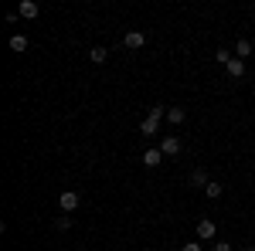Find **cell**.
<instances>
[{
    "mask_svg": "<svg viewBox=\"0 0 255 251\" xmlns=\"http://www.w3.org/2000/svg\"><path fill=\"white\" fill-rule=\"evenodd\" d=\"M58 204H61V211H65V214L79 211V204H82V197H79V190H61V197H58Z\"/></svg>",
    "mask_w": 255,
    "mask_h": 251,
    "instance_id": "1",
    "label": "cell"
},
{
    "mask_svg": "<svg viewBox=\"0 0 255 251\" xmlns=\"http://www.w3.org/2000/svg\"><path fill=\"white\" fill-rule=\"evenodd\" d=\"M215 234H218V224L211 217H201V221H197V238H201V241H211Z\"/></svg>",
    "mask_w": 255,
    "mask_h": 251,
    "instance_id": "2",
    "label": "cell"
},
{
    "mask_svg": "<svg viewBox=\"0 0 255 251\" xmlns=\"http://www.w3.org/2000/svg\"><path fill=\"white\" fill-rule=\"evenodd\" d=\"M123 44H126L129 51H139V48L146 44V34H143V31H126V38H123Z\"/></svg>",
    "mask_w": 255,
    "mask_h": 251,
    "instance_id": "3",
    "label": "cell"
},
{
    "mask_svg": "<svg viewBox=\"0 0 255 251\" xmlns=\"http://www.w3.org/2000/svg\"><path fill=\"white\" fill-rule=\"evenodd\" d=\"M180 136H163V143H160V150H163V156H177L180 153Z\"/></svg>",
    "mask_w": 255,
    "mask_h": 251,
    "instance_id": "4",
    "label": "cell"
},
{
    "mask_svg": "<svg viewBox=\"0 0 255 251\" xmlns=\"http://www.w3.org/2000/svg\"><path fill=\"white\" fill-rule=\"evenodd\" d=\"M17 14H20V17H24V20H34V17H38V14H41V7H38V3H34V0H20Z\"/></svg>",
    "mask_w": 255,
    "mask_h": 251,
    "instance_id": "5",
    "label": "cell"
},
{
    "mask_svg": "<svg viewBox=\"0 0 255 251\" xmlns=\"http://www.w3.org/2000/svg\"><path fill=\"white\" fill-rule=\"evenodd\" d=\"M249 55H252V41H249V38H238V41H235V58L245 61Z\"/></svg>",
    "mask_w": 255,
    "mask_h": 251,
    "instance_id": "6",
    "label": "cell"
},
{
    "mask_svg": "<svg viewBox=\"0 0 255 251\" xmlns=\"http://www.w3.org/2000/svg\"><path fill=\"white\" fill-rule=\"evenodd\" d=\"M143 163H146V167H160V163H163V150H157V146L146 150V153H143Z\"/></svg>",
    "mask_w": 255,
    "mask_h": 251,
    "instance_id": "7",
    "label": "cell"
},
{
    "mask_svg": "<svg viewBox=\"0 0 255 251\" xmlns=\"http://www.w3.org/2000/svg\"><path fill=\"white\" fill-rule=\"evenodd\" d=\"M157 129H160V119H153V116H146V119H143V126H139V133H143V136H157Z\"/></svg>",
    "mask_w": 255,
    "mask_h": 251,
    "instance_id": "8",
    "label": "cell"
},
{
    "mask_svg": "<svg viewBox=\"0 0 255 251\" xmlns=\"http://www.w3.org/2000/svg\"><path fill=\"white\" fill-rule=\"evenodd\" d=\"M225 68H228V75H232V78H242V75H245V61H242V58H232Z\"/></svg>",
    "mask_w": 255,
    "mask_h": 251,
    "instance_id": "9",
    "label": "cell"
},
{
    "mask_svg": "<svg viewBox=\"0 0 255 251\" xmlns=\"http://www.w3.org/2000/svg\"><path fill=\"white\" fill-rule=\"evenodd\" d=\"M10 51L24 55V51H27V38H24V34H14V38H10Z\"/></svg>",
    "mask_w": 255,
    "mask_h": 251,
    "instance_id": "10",
    "label": "cell"
},
{
    "mask_svg": "<svg viewBox=\"0 0 255 251\" xmlns=\"http://www.w3.org/2000/svg\"><path fill=\"white\" fill-rule=\"evenodd\" d=\"M221 193H225V187H221V183H215V180H211V183L204 187V197H208V200H218Z\"/></svg>",
    "mask_w": 255,
    "mask_h": 251,
    "instance_id": "11",
    "label": "cell"
},
{
    "mask_svg": "<svg viewBox=\"0 0 255 251\" xmlns=\"http://www.w3.org/2000/svg\"><path fill=\"white\" fill-rule=\"evenodd\" d=\"M106 58H109V51H106V48H92V51H89V61H92V65H102Z\"/></svg>",
    "mask_w": 255,
    "mask_h": 251,
    "instance_id": "12",
    "label": "cell"
},
{
    "mask_svg": "<svg viewBox=\"0 0 255 251\" xmlns=\"http://www.w3.org/2000/svg\"><path fill=\"white\" fill-rule=\"evenodd\" d=\"M191 183H194V187H208L211 180H208V173H204V170H194V173H191Z\"/></svg>",
    "mask_w": 255,
    "mask_h": 251,
    "instance_id": "13",
    "label": "cell"
},
{
    "mask_svg": "<svg viewBox=\"0 0 255 251\" xmlns=\"http://www.w3.org/2000/svg\"><path fill=\"white\" fill-rule=\"evenodd\" d=\"M232 58H235V51H228V48H218L215 51V61H221V65H228Z\"/></svg>",
    "mask_w": 255,
    "mask_h": 251,
    "instance_id": "14",
    "label": "cell"
},
{
    "mask_svg": "<svg viewBox=\"0 0 255 251\" xmlns=\"http://www.w3.org/2000/svg\"><path fill=\"white\" fill-rule=\"evenodd\" d=\"M184 116H187L184 109H167V119H170L174 126H180V122H184Z\"/></svg>",
    "mask_w": 255,
    "mask_h": 251,
    "instance_id": "15",
    "label": "cell"
},
{
    "mask_svg": "<svg viewBox=\"0 0 255 251\" xmlns=\"http://www.w3.org/2000/svg\"><path fill=\"white\" fill-rule=\"evenodd\" d=\"M215 251H232V245L228 241H215Z\"/></svg>",
    "mask_w": 255,
    "mask_h": 251,
    "instance_id": "16",
    "label": "cell"
},
{
    "mask_svg": "<svg viewBox=\"0 0 255 251\" xmlns=\"http://www.w3.org/2000/svg\"><path fill=\"white\" fill-rule=\"evenodd\" d=\"M184 251H201V245H197V241H191V245H184Z\"/></svg>",
    "mask_w": 255,
    "mask_h": 251,
    "instance_id": "17",
    "label": "cell"
},
{
    "mask_svg": "<svg viewBox=\"0 0 255 251\" xmlns=\"http://www.w3.org/2000/svg\"><path fill=\"white\" fill-rule=\"evenodd\" d=\"M242 251H255V248H242Z\"/></svg>",
    "mask_w": 255,
    "mask_h": 251,
    "instance_id": "18",
    "label": "cell"
},
{
    "mask_svg": "<svg viewBox=\"0 0 255 251\" xmlns=\"http://www.w3.org/2000/svg\"><path fill=\"white\" fill-rule=\"evenodd\" d=\"M252 170H255V160H252Z\"/></svg>",
    "mask_w": 255,
    "mask_h": 251,
    "instance_id": "19",
    "label": "cell"
}]
</instances>
